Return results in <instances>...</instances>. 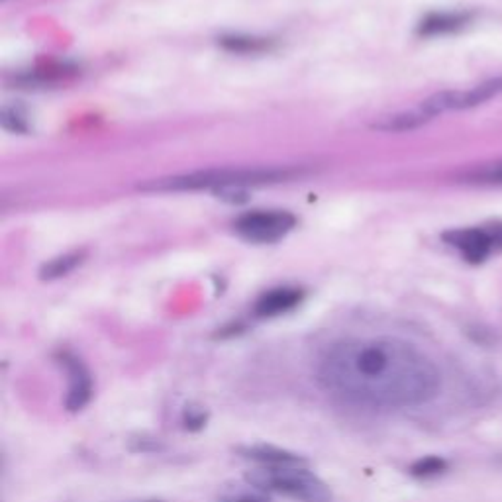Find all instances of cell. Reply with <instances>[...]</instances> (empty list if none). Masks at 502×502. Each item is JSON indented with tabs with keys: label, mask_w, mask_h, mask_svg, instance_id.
I'll return each instance as SVG.
<instances>
[{
	"label": "cell",
	"mask_w": 502,
	"mask_h": 502,
	"mask_svg": "<svg viewBox=\"0 0 502 502\" xmlns=\"http://www.w3.org/2000/svg\"><path fill=\"white\" fill-rule=\"evenodd\" d=\"M334 399L365 411H403L440 392V371L424 351L401 338H348L329 346L316 369Z\"/></svg>",
	"instance_id": "obj_1"
},
{
	"label": "cell",
	"mask_w": 502,
	"mask_h": 502,
	"mask_svg": "<svg viewBox=\"0 0 502 502\" xmlns=\"http://www.w3.org/2000/svg\"><path fill=\"white\" fill-rule=\"evenodd\" d=\"M295 169H213L189 175L155 179L143 184V191H216L220 194H240L249 187L279 183L295 177Z\"/></svg>",
	"instance_id": "obj_2"
},
{
	"label": "cell",
	"mask_w": 502,
	"mask_h": 502,
	"mask_svg": "<svg viewBox=\"0 0 502 502\" xmlns=\"http://www.w3.org/2000/svg\"><path fill=\"white\" fill-rule=\"evenodd\" d=\"M246 483L259 493L285 495L297 502H334L332 488L307 465L256 467L246 473Z\"/></svg>",
	"instance_id": "obj_3"
},
{
	"label": "cell",
	"mask_w": 502,
	"mask_h": 502,
	"mask_svg": "<svg viewBox=\"0 0 502 502\" xmlns=\"http://www.w3.org/2000/svg\"><path fill=\"white\" fill-rule=\"evenodd\" d=\"M297 226V218L287 210H251L234 222L235 234L251 244H275Z\"/></svg>",
	"instance_id": "obj_4"
},
{
	"label": "cell",
	"mask_w": 502,
	"mask_h": 502,
	"mask_svg": "<svg viewBox=\"0 0 502 502\" xmlns=\"http://www.w3.org/2000/svg\"><path fill=\"white\" fill-rule=\"evenodd\" d=\"M498 97H502V77L488 78V81L467 90L438 92V95H434L428 100L422 102L420 110L428 114L430 118H435L444 112L469 110L475 107H481V104Z\"/></svg>",
	"instance_id": "obj_5"
},
{
	"label": "cell",
	"mask_w": 502,
	"mask_h": 502,
	"mask_svg": "<svg viewBox=\"0 0 502 502\" xmlns=\"http://www.w3.org/2000/svg\"><path fill=\"white\" fill-rule=\"evenodd\" d=\"M444 240L455 247L465 261L479 266L491 257L493 251L502 249V224H491L481 228H461L444 234Z\"/></svg>",
	"instance_id": "obj_6"
},
{
	"label": "cell",
	"mask_w": 502,
	"mask_h": 502,
	"mask_svg": "<svg viewBox=\"0 0 502 502\" xmlns=\"http://www.w3.org/2000/svg\"><path fill=\"white\" fill-rule=\"evenodd\" d=\"M56 361L68 375V396H65V408L69 413H81L92 399V375L85 361L69 350H59Z\"/></svg>",
	"instance_id": "obj_7"
},
{
	"label": "cell",
	"mask_w": 502,
	"mask_h": 502,
	"mask_svg": "<svg viewBox=\"0 0 502 502\" xmlns=\"http://www.w3.org/2000/svg\"><path fill=\"white\" fill-rule=\"evenodd\" d=\"M234 452L257 464V467H290V465H309V459L288 449L277 447L271 444H247L237 445Z\"/></svg>",
	"instance_id": "obj_8"
},
{
	"label": "cell",
	"mask_w": 502,
	"mask_h": 502,
	"mask_svg": "<svg viewBox=\"0 0 502 502\" xmlns=\"http://www.w3.org/2000/svg\"><path fill=\"white\" fill-rule=\"evenodd\" d=\"M302 300H305V290L302 288L275 287L257 298L254 312L257 319H277V316L293 312Z\"/></svg>",
	"instance_id": "obj_9"
},
{
	"label": "cell",
	"mask_w": 502,
	"mask_h": 502,
	"mask_svg": "<svg viewBox=\"0 0 502 502\" xmlns=\"http://www.w3.org/2000/svg\"><path fill=\"white\" fill-rule=\"evenodd\" d=\"M471 12H434L420 22V36H445L459 32L471 22Z\"/></svg>",
	"instance_id": "obj_10"
},
{
	"label": "cell",
	"mask_w": 502,
	"mask_h": 502,
	"mask_svg": "<svg viewBox=\"0 0 502 502\" xmlns=\"http://www.w3.org/2000/svg\"><path fill=\"white\" fill-rule=\"evenodd\" d=\"M430 120H432V118L422 112L420 107H418L416 110H411V112H403V114L382 118L381 122L375 124V128L382 130V131H411V130L424 126Z\"/></svg>",
	"instance_id": "obj_11"
},
{
	"label": "cell",
	"mask_w": 502,
	"mask_h": 502,
	"mask_svg": "<svg viewBox=\"0 0 502 502\" xmlns=\"http://www.w3.org/2000/svg\"><path fill=\"white\" fill-rule=\"evenodd\" d=\"M461 181L479 187H502V160L467 169Z\"/></svg>",
	"instance_id": "obj_12"
},
{
	"label": "cell",
	"mask_w": 502,
	"mask_h": 502,
	"mask_svg": "<svg viewBox=\"0 0 502 502\" xmlns=\"http://www.w3.org/2000/svg\"><path fill=\"white\" fill-rule=\"evenodd\" d=\"M447 469H449V464L442 455H424L414 461L411 469H408V473L416 479H434V477H440V475H444Z\"/></svg>",
	"instance_id": "obj_13"
},
{
	"label": "cell",
	"mask_w": 502,
	"mask_h": 502,
	"mask_svg": "<svg viewBox=\"0 0 502 502\" xmlns=\"http://www.w3.org/2000/svg\"><path fill=\"white\" fill-rule=\"evenodd\" d=\"M83 261V254H68V256H61L58 259H51L49 263H46L42 273H39V277L42 279H59V277H65L68 273H71L77 266H81Z\"/></svg>",
	"instance_id": "obj_14"
},
{
	"label": "cell",
	"mask_w": 502,
	"mask_h": 502,
	"mask_svg": "<svg viewBox=\"0 0 502 502\" xmlns=\"http://www.w3.org/2000/svg\"><path fill=\"white\" fill-rule=\"evenodd\" d=\"M208 411L206 406L198 403H187L181 411V424L187 432H201L208 424Z\"/></svg>",
	"instance_id": "obj_15"
},
{
	"label": "cell",
	"mask_w": 502,
	"mask_h": 502,
	"mask_svg": "<svg viewBox=\"0 0 502 502\" xmlns=\"http://www.w3.org/2000/svg\"><path fill=\"white\" fill-rule=\"evenodd\" d=\"M222 46L230 49V51H237V54H257V51L269 47V39L266 42V37H249V36H228L222 37Z\"/></svg>",
	"instance_id": "obj_16"
},
{
	"label": "cell",
	"mask_w": 502,
	"mask_h": 502,
	"mask_svg": "<svg viewBox=\"0 0 502 502\" xmlns=\"http://www.w3.org/2000/svg\"><path fill=\"white\" fill-rule=\"evenodd\" d=\"M3 126L10 131H26L28 130V120H26V116L18 110V109H5L3 110Z\"/></svg>",
	"instance_id": "obj_17"
},
{
	"label": "cell",
	"mask_w": 502,
	"mask_h": 502,
	"mask_svg": "<svg viewBox=\"0 0 502 502\" xmlns=\"http://www.w3.org/2000/svg\"><path fill=\"white\" fill-rule=\"evenodd\" d=\"M130 449L136 454H155V452H162L163 445L160 440L150 438V435H138V438L131 440Z\"/></svg>",
	"instance_id": "obj_18"
},
{
	"label": "cell",
	"mask_w": 502,
	"mask_h": 502,
	"mask_svg": "<svg viewBox=\"0 0 502 502\" xmlns=\"http://www.w3.org/2000/svg\"><path fill=\"white\" fill-rule=\"evenodd\" d=\"M216 502H269L266 497L261 495H251V493H237V495H228L222 497Z\"/></svg>",
	"instance_id": "obj_19"
},
{
	"label": "cell",
	"mask_w": 502,
	"mask_h": 502,
	"mask_svg": "<svg viewBox=\"0 0 502 502\" xmlns=\"http://www.w3.org/2000/svg\"><path fill=\"white\" fill-rule=\"evenodd\" d=\"M148 502H162V500H148Z\"/></svg>",
	"instance_id": "obj_20"
}]
</instances>
